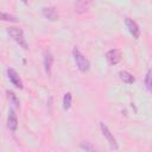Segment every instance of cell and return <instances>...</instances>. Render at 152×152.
I'll use <instances>...</instances> for the list:
<instances>
[{
    "instance_id": "6da1fadb",
    "label": "cell",
    "mask_w": 152,
    "mask_h": 152,
    "mask_svg": "<svg viewBox=\"0 0 152 152\" xmlns=\"http://www.w3.org/2000/svg\"><path fill=\"white\" fill-rule=\"evenodd\" d=\"M72 55H74V59H75V63L77 65V69L81 71V72H87L90 68V62L80 52V50L77 48H74L72 50Z\"/></svg>"
},
{
    "instance_id": "7a4b0ae2",
    "label": "cell",
    "mask_w": 152,
    "mask_h": 152,
    "mask_svg": "<svg viewBox=\"0 0 152 152\" xmlns=\"http://www.w3.org/2000/svg\"><path fill=\"white\" fill-rule=\"evenodd\" d=\"M7 33L23 48V49H27V43H26V39L24 37V32L23 30H20L19 27H10L7 30Z\"/></svg>"
},
{
    "instance_id": "3957f363",
    "label": "cell",
    "mask_w": 152,
    "mask_h": 152,
    "mask_svg": "<svg viewBox=\"0 0 152 152\" xmlns=\"http://www.w3.org/2000/svg\"><path fill=\"white\" fill-rule=\"evenodd\" d=\"M100 127H101V131H102V134L104 135V138L107 139V141L109 142L110 145V148L113 150H118V144H116V140L115 138L113 137V134L110 133V131L108 129V127L103 124V122H100Z\"/></svg>"
},
{
    "instance_id": "277c9868",
    "label": "cell",
    "mask_w": 152,
    "mask_h": 152,
    "mask_svg": "<svg viewBox=\"0 0 152 152\" xmlns=\"http://www.w3.org/2000/svg\"><path fill=\"white\" fill-rule=\"evenodd\" d=\"M106 59L108 61L109 64L114 65L118 64L121 61V51L119 49H112L106 53Z\"/></svg>"
},
{
    "instance_id": "5b68a950",
    "label": "cell",
    "mask_w": 152,
    "mask_h": 152,
    "mask_svg": "<svg viewBox=\"0 0 152 152\" xmlns=\"http://www.w3.org/2000/svg\"><path fill=\"white\" fill-rule=\"evenodd\" d=\"M7 76H8V80L12 82L13 86H15V87L19 88V89H23L21 78L19 77V74H18L13 68H8V69H7Z\"/></svg>"
},
{
    "instance_id": "8992f818",
    "label": "cell",
    "mask_w": 152,
    "mask_h": 152,
    "mask_svg": "<svg viewBox=\"0 0 152 152\" xmlns=\"http://www.w3.org/2000/svg\"><path fill=\"white\" fill-rule=\"evenodd\" d=\"M125 24H126V26H127L129 33L133 36V38L138 39L139 36H140V28H139L138 24H137L134 20L129 19V18H126V19H125Z\"/></svg>"
},
{
    "instance_id": "52a82bcc",
    "label": "cell",
    "mask_w": 152,
    "mask_h": 152,
    "mask_svg": "<svg viewBox=\"0 0 152 152\" xmlns=\"http://www.w3.org/2000/svg\"><path fill=\"white\" fill-rule=\"evenodd\" d=\"M43 63H44V68L48 75L51 74V66H52V62H53V57L51 55V52L49 50H45L43 53Z\"/></svg>"
},
{
    "instance_id": "ba28073f",
    "label": "cell",
    "mask_w": 152,
    "mask_h": 152,
    "mask_svg": "<svg viewBox=\"0 0 152 152\" xmlns=\"http://www.w3.org/2000/svg\"><path fill=\"white\" fill-rule=\"evenodd\" d=\"M7 126H8V128H10L12 132H15V129H17V127H18V119H17V115H15V113H14L13 109H10V112H8Z\"/></svg>"
},
{
    "instance_id": "9c48e42d",
    "label": "cell",
    "mask_w": 152,
    "mask_h": 152,
    "mask_svg": "<svg viewBox=\"0 0 152 152\" xmlns=\"http://www.w3.org/2000/svg\"><path fill=\"white\" fill-rule=\"evenodd\" d=\"M90 4L91 1L90 0H76V4H75V10L77 13H83V12H87L90 7Z\"/></svg>"
},
{
    "instance_id": "30bf717a",
    "label": "cell",
    "mask_w": 152,
    "mask_h": 152,
    "mask_svg": "<svg viewBox=\"0 0 152 152\" xmlns=\"http://www.w3.org/2000/svg\"><path fill=\"white\" fill-rule=\"evenodd\" d=\"M42 13H43V15H44L46 19H49V20H51V21H55V20L58 19V14H57L56 10L52 8V7H44V8L42 10Z\"/></svg>"
},
{
    "instance_id": "8fae6325",
    "label": "cell",
    "mask_w": 152,
    "mask_h": 152,
    "mask_svg": "<svg viewBox=\"0 0 152 152\" xmlns=\"http://www.w3.org/2000/svg\"><path fill=\"white\" fill-rule=\"evenodd\" d=\"M119 77H120V80H121L124 83H127V84H132V83H134V81H135L134 76H133L132 74H129L128 71H125V70H122V71L119 72Z\"/></svg>"
},
{
    "instance_id": "7c38bea8",
    "label": "cell",
    "mask_w": 152,
    "mask_h": 152,
    "mask_svg": "<svg viewBox=\"0 0 152 152\" xmlns=\"http://www.w3.org/2000/svg\"><path fill=\"white\" fill-rule=\"evenodd\" d=\"M71 101H72L71 93H66L63 97V108H64V110H68L71 107Z\"/></svg>"
},
{
    "instance_id": "4fadbf2b",
    "label": "cell",
    "mask_w": 152,
    "mask_h": 152,
    "mask_svg": "<svg viewBox=\"0 0 152 152\" xmlns=\"http://www.w3.org/2000/svg\"><path fill=\"white\" fill-rule=\"evenodd\" d=\"M7 93V96H8V100L14 104V106H19V100H18V97H17V95L13 93V91H11V90H7L6 91Z\"/></svg>"
},
{
    "instance_id": "5bb4252c",
    "label": "cell",
    "mask_w": 152,
    "mask_h": 152,
    "mask_svg": "<svg viewBox=\"0 0 152 152\" xmlns=\"http://www.w3.org/2000/svg\"><path fill=\"white\" fill-rule=\"evenodd\" d=\"M0 19L1 20H5V21H12V23H15L17 21V18L8 14V13H4V12H0Z\"/></svg>"
},
{
    "instance_id": "9a60e30c",
    "label": "cell",
    "mask_w": 152,
    "mask_h": 152,
    "mask_svg": "<svg viewBox=\"0 0 152 152\" xmlns=\"http://www.w3.org/2000/svg\"><path fill=\"white\" fill-rule=\"evenodd\" d=\"M145 86H146V89L150 91L151 86H152V83H151V70H147V74L145 76Z\"/></svg>"
},
{
    "instance_id": "2e32d148",
    "label": "cell",
    "mask_w": 152,
    "mask_h": 152,
    "mask_svg": "<svg viewBox=\"0 0 152 152\" xmlns=\"http://www.w3.org/2000/svg\"><path fill=\"white\" fill-rule=\"evenodd\" d=\"M81 148H83V150H86V151H93L94 150V147L89 144V142H81Z\"/></svg>"
},
{
    "instance_id": "e0dca14e",
    "label": "cell",
    "mask_w": 152,
    "mask_h": 152,
    "mask_svg": "<svg viewBox=\"0 0 152 152\" xmlns=\"http://www.w3.org/2000/svg\"><path fill=\"white\" fill-rule=\"evenodd\" d=\"M21 1H23L24 4H27V0H21Z\"/></svg>"
}]
</instances>
